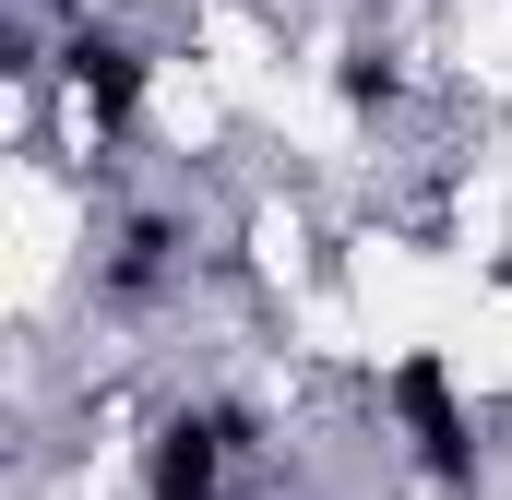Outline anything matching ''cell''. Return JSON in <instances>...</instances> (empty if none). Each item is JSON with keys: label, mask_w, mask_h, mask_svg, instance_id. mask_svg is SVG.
I'll return each mask as SVG.
<instances>
[{"label": "cell", "mask_w": 512, "mask_h": 500, "mask_svg": "<svg viewBox=\"0 0 512 500\" xmlns=\"http://www.w3.org/2000/svg\"><path fill=\"white\" fill-rule=\"evenodd\" d=\"M393 96H405V72H393V36H346V48H334V108H346V120H382Z\"/></svg>", "instance_id": "5b68a950"}, {"label": "cell", "mask_w": 512, "mask_h": 500, "mask_svg": "<svg viewBox=\"0 0 512 500\" xmlns=\"http://www.w3.org/2000/svg\"><path fill=\"white\" fill-rule=\"evenodd\" d=\"M262 453V405L239 393H191L143 429V500H227V465Z\"/></svg>", "instance_id": "7a4b0ae2"}, {"label": "cell", "mask_w": 512, "mask_h": 500, "mask_svg": "<svg viewBox=\"0 0 512 500\" xmlns=\"http://www.w3.org/2000/svg\"><path fill=\"white\" fill-rule=\"evenodd\" d=\"M382 417L405 429V453H417V477L441 500H477L489 489V453H477V417H465V381H453V358L441 346H405L382 370Z\"/></svg>", "instance_id": "6da1fadb"}, {"label": "cell", "mask_w": 512, "mask_h": 500, "mask_svg": "<svg viewBox=\"0 0 512 500\" xmlns=\"http://www.w3.org/2000/svg\"><path fill=\"white\" fill-rule=\"evenodd\" d=\"M60 84L96 120V143H131L143 131V96H155V60H143V36H120L108 12H72L60 24Z\"/></svg>", "instance_id": "3957f363"}, {"label": "cell", "mask_w": 512, "mask_h": 500, "mask_svg": "<svg viewBox=\"0 0 512 500\" xmlns=\"http://www.w3.org/2000/svg\"><path fill=\"white\" fill-rule=\"evenodd\" d=\"M179 262H191V227H179L167 203L120 215V227H108V250H96V310H155V298L179 286Z\"/></svg>", "instance_id": "277c9868"}, {"label": "cell", "mask_w": 512, "mask_h": 500, "mask_svg": "<svg viewBox=\"0 0 512 500\" xmlns=\"http://www.w3.org/2000/svg\"><path fill=\"white\" fill-rule=\"evenodd\" d=\"M72 12H96V0H72Z\"/></svg>", "instance_id": "8992f818"}]
</instances>
